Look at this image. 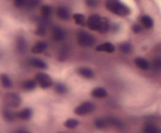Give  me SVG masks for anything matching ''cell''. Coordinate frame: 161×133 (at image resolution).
<instances>
[{
    "label": "cell",
    "instance_id": "1",
    "mask_svg": "<svg viewBox=\"0 0 161 133\" xmlns=\"http://www.w3.org/2000/svg\"><path fill=\"white\" fill-rule=\"evenodd\" d=\"M105 6L110 12L119 17H127L130 14V9L120 0H106Z\"/></svg>",
    "mask_w": 161,
    "mask_h": 133
},
{
    "label": "cell",
    "instance_id": "2",
    "mask_svg": "<svg viewBox=\"0 0 161 133\" xmlns=\"http://www.w3.org/2000/svg\"><path fill=\"white\" fill-rule=\"evenodd\" d=\"M77 42L82 47H91L93 45H95L96 39H95V36L93 34L80 30L77 33Z\"/></svg>",
    "mask_w": 161,
    "mask_h": 133
},
{
    "label": "cell",
    "instance_id": "3",
    "mask_svg": "<svg viewBox=\"0 0 161 133\" xmlns=\"http://www.w3.org/2000/svg\"><path fill=\"white\" fill-rule=\"evenodd\" d=\"M96 109V106H95L94 102L92 101H84L77 106L75 109H74V113L77 115H86L88 113L93 112V111Z\"/></svg>",
    "mask_w": 161,
    "mask_h": 133
},
{
    "label": "cell",
    "instance_id": "4",
    "mask_svg": "<svg viewBox=\"0 0 161 133\" xmlns=\"http://www.w3.org/2000/svg\"><path fill=\"white\" fill-rule=\"evenodd\" d=\"M5 102L9 108H18L22 102V98L17 93H9L5 96Z\"/></svg>",
    "mask_w": 161,
    "mask_h": 133
},
{
    "label": "cell",
    "instance_id": "5",
    "mask_svg": "<svg viewBox=\"0 0 161 133\" xmlns=\"http://www.w3.org/2000/svg\"><path fill=\"white\" fill-rule=\"evenodd\" d=\"M36 80L38 82L39 86L42 89H47L53 86V80L50 77V75L45 73H38L36 75Z\"/></svg>",
    "mask_w": 161,
    "mask_h": 133
},
{
    "label": "cell",
    "instance_id": "6",
    "mask_svg": "<svg viewBox=\"0 0 161 133\" xmlns=\"http://www.w3.org/2000/svg\"><path fill=\"white\" fill-rule=\"evenodd\" d=\"M102 21H103V17L98 16V14H92L88 17L87 19V27L88 29L93 30V31H98L101 30Z\"/></svg>",
    "mask_w": 161,
    "mask_h": 133
},
{
    "label": "cell",
    "instance_id": "7",
    "mask_svg": "<svg viewBox=\"0 0 161 133\" xmlns=\"http://www.w3.org/2000/svg\"><path fill=\"white\" fill-rule=\"evenodd\" d=\"M66 38V31L60 25H54L52 28V39L55 42H62Z\"/></svg>",
    "mask_w": 161,
    "mask_h": 133
},
{
    "label": "cell",
    "instance_id": "8",
    "mask_svg": "<svg viewBox=\"0 0 161 133\" xmlns=\"http://www.w3.org/2000/svg\"><path fill=\"white\" fill-rule=\"evenodd\" d=\"M56 14H58V17L61 20H64V21L69 20L72 17L71 10L67 7H65V6H60V7H58V9H56Z\"/></svg>",
    "mask_w": 161,
    "mask_h": 133
},
{
    "label": "cell",
    "instance_id": "9",
    "mask_svg": "<svg viewBox=\"0 0 161 133\" xmlns=\"http://www.w3.org/2000/svg\"><path fill=\"white\" fill-rule=\"evenodd\" d=\"M16 46H17V51H18L20 54H25V52H27L28 43L23 36H18V38H17Z\"/></svg>",
    "mask_w": 161,
    "mask_h": 133
},
{
    "label": "cell",
    "instance_id": "10",
    "mask_svg": "<svg viewBox=\"0 0 161 133\" xmlns=\"http://www.w3.org/2000/svg\"><path fill=\"white\" fill-rule=\"evenodd\" d=\"M47 43L44 42V41H39V42H36L32 46L31 52L33 54H42L47 51Z\"/></svg>",
    "mask_w": 161,
    "mask_h": 133
},
{
    "label": "cell",
    "instance_id": "11",
    "mask_svg": "<svg viewBox=\"0 0 161 133\" xmlns=\"http://www.w3.org/2000/svg\"><path fill=\"white\" fill-rule=\"evenodd\" d=\"M135 64H136V66L138 68L142 69V71H147V69H149L151 67V64L149 63V61L146 60L145 57H140V56L135 58Z\"/></svg>",
    "mask_w": 161,
    "mask_h": 133
},
{
    "label": "cell",
    "instance_id": "12",
    "mask_svg": "<svg viewBox=\"0 0 161 133\" xmlns=\"http://www.w3.org/2000/svg\"><path fill=\"white\" fill-rule=\"evenodd\" d=\"M47 32V20L42 19L40 22L38 23V27L36 29V34L38 36H44Z\"/></svg>",
    "mask_w": 161,
    "mask_h": 133
},
{
    "label": "cell",
    "instance_id": "13",
    "mask_svg": "<svg viewBox=\"0 0 161 133\" xmlns=\"http://www.w3.org/2000/svg\"><path fill=\"white\" fill-rule=\"evenodd\" d=\"M140 24L142 25L145 29L151 30L152 28H153V25H154L153 19H152L150 16H147V14H145V16H141L140 17Z\"/></svg>",
    "mask_w": 161,
    "mask_h": 133
},
{
    "label": "cell",
    "instance_id": "14",
    "mask_svg": "<svg viewBox=\"0 0 161 133\" xmlns=\"http://www.w3.org/2000/svg\"><path fill=\"white\" fill-rule=\"evenodd\" d=\"M142 133H161V128L152 122H148L143 126Z\"/></svg>",
    "mask_w": 161,
    "mask_h": 133
},
{
    "label": "cell",
    "instance_id": "15",
    "mask_svg": "<svg viewBox=\"0 0 161 133\" xmlns=\"http://www.w3.org/2000/svg\"><path fill=\"white\" fill-rule=\"evenodd\" d=\"M77 74L80 76H82V77L86 78V79H92V78L95 77L94 72L91 68H88V67H80V68H78Z\"/></svg>",
    "mask_w": 161,
    "mask_h": 133
},
{
    "label": "cell",
    "instance_id": "16",
    "mask_svg": "<svg viewBox=\"0 0 161 133\" xmlns=\"http://www.w3.org/2000/svg\"><path fill=\"white\" fill-rule=\"evenodd\" d=\"M97 52H105V53H114L115 52V45H113L112 43H102V44L96 46Z\"/></svg>",
    "mask_w": 161,
    "mask_h": 133
},
{
    "label": "cell",
    "instance_id": "17",
    "mask_svg": "<svg viewBox=\"0 0 161 133\" xmlns=\"http://www.w3.org/2000/svg\"><path fill=\"white\" fill-rule=\"evenodd\" d=\"M32 115H33V111H32L31 108H25L17 113V117L20 120H25H25H27V121L30 120L32 118Z\"/></svg>",
    "mask_w": 161,
    "mask_h": 133
},
{
    "label": "cell",
    "instance_id": "18",
    "mask_svg": "<svg viewBox=\"0 0 161 133\" xmlns=\"http://www.w3.org/2000/svg\"><path fill=\"white\" fill-rule=\"evenodd\" d=\"M92 96L94 98H97V99H103V98L107 97L108 93L103 87H96V88H94L92 90Z\"/></svg>",
    "mask_w": 161,
    "mask_h": 133
},
{
    "label": "cell",
    "instance_id": "19",
    "mask_svg": "<svg viewBox=\"0 0 161 133\" xmlns=\"http://www.w3.org/2000/svg\"><path fill=\"white\" fill-rule=\"evenodd\" d=\"M94 125L98 130H103L109 126V122H108V118H97L94 121Z\"/></svg>",
    "mask_w": 161,
    "mask_h": 133
},
{
    "label": "cell",
    "instance_id": "20",
    "mask_svg": "<svg viewBox=\"0 0 161 133\" xmlns=\"http://www.w3.org/2000/svg\"><path fill=\"white\" fill-rule=\"evenodd\" d=\"M52 13H53V9H52L51 6L43 5L42 7H41V16H42V19L49 20V19L51 18Z\"/></svg>",
    "mask_w": 161,
    "mask_h": 133
},
{
    "label": "cell",
    "instance_id": "21",
    "mask_svg": "<svg viewBox=\"0 0 161 133\" xmlns=\"http://www.w3.org/2000/svg\"><path fill=\"white\" fill-rule=\"evenodd\" d=\"M108 122H109L110 126H114L116 129H123L125 126V123H124L123 120L116 117H109L108 118Z\"/></svg>",
    "mask_w": 161,
    "mask_h": 133
},
{
    "label": "cell",
    "instance_id": "22",
    "mask_svg": "<svg viewBox=\"0 0 161 133\" xmlns=\"http://www.w3.org/2000/svg\"><path fill=\"white\" fill-rule=\"evenodd\" d=\"M30 64L33 67L39 68V69H47V67H49L47 63H45L44 61L40 60V58H32V60L30 61Z\"/></svg>",
    "mask_w": 161,
    "mask_h": 133
},
{
    "label": "cell",
    "instance_id": "23",
    "mask_svg": "<svg viewBox=\"0 0 161 133\" xmlns=\"http://www.w3.org/2000/svg\"><path fill=\"white\" fill-rule=\"evenodd\" d=\"M38 85V82L36 79H28L25 82H23L22 84V88L27 91H31V90H34Z\"/></svg>",
    "mask_w": 161,
    "mask_h": 133
},
{
    "label": "cell",
    "instance_id": "24",
    "mask_svg": "<svg viewBox=\"0 0 161 133\" xmlns=\"http://www.w3.org/2000/svg\"><path fill=\"white\" fill-rule=\"evenodd\" d=\"M69 55V46H67V45H63V46L60 49V51H58V61L63 62V61L67 60Z\"/></svg>",
    "mask_w": 161,
    "mask_h": 133
},
{
    "label": "cell",
    "instance_id": "25",
    "mask_svg": "<svg viewBox=\"0 0 161 133\" xmlns=\"http://www.w3.org/2000/svg\"><path fill=\"white\" fill-rule=\"evenodd\" d=\"M53 88H54V91H55L56 93H60V95H64V93H67L66 85L63 84V82H58V84H54Z\"/></svg>",
    "mask_w": 161,
    "mask_h": 133
},
{
    "label": "cell",
    "instance_id": "26",
    "mask_svg": "<svg viewBox=\"0 0 161 133\" xmlns=\"http://www.w3.org/2000/svg\"><path fill=\"white\" fill-rule=\"evenodd\" d=\"M73 20L75 21L76 24L78 25H85L87 24V20L85 19V17L82 13H75L73 14Z\"/></svg>",
    "mask_w": 161,
    "mask_h": 133
},
{
    "label": "cell",
    "instance_id": "27",
    "mask_svg": "<svg viewBox=\"0 0 161 133\" xmlns=\"http://www.w3.org/2000/svg\"><path fill=\"white\" fill-rule=\"evenodd\" d=\"M1 85H3V88H11L14 85H12V80L10 79V77L8 75H6V74H3L1 75Z\"/></svg>",
    "mask_w": 161,
    "mask_h": 133
},
{
    "label": "cell",
    "instance_id": "28",
    "mask_svg": "<svg viewBox=\"0 0 161 133\" xmlns=\"http://www.w3.org/2000/svg\"><path fill=\"white\" fill-rule=\"evenodd\" d=\"M132 49H134V47H132V45L130 44L129 42H124L119 45V50H120V52L124 54H130L132 52Z\"/></svg>",
    "mask_w": 161,
    "mask_h": 133
},
{
    "label": "cell",
    "instance_id": "29",
    "mask_svg": "<svg viewBox=\"0 0 161 133\" xmlns=\"http://www.w3.org/2000/svg\"><path fill=\"white\" fill-rule=\"evenodd\" d=\"M78 125H80V121L76 119H73V118H69L64 122V126L67 129H75Z\"/></svg>",
    "mask_w": 161,
    "mask_h": 133
},
{
    "label": "cell",
    "instance_id": "30",
    "mask_svg": "<svg viewBox=\"0 0 161 133\" xmlns=\"http://www.w3.org/2000/svg\"><path fill=\"white\" fill-rule=\"evenodd\" d=\"M3 119H5L6 121L12 122L14 120V118L17 117V114H14L11 110H9V109H5V110H3Z\"/></svg>",
    "mask_w": 161,
    "mask_h": 133
},
{
    "label": "cell",
    "instance_id": "31",
    "mask_svg": "<svg viewBox=\"0 0 161 133\" xmlns=\"http://www.w3.org/2000/svg\"><path fill=\"white\" fill-rule=\"evenodd\" d=\"M151 68H153L154 71H161V56L154 57L153 61L151 63Z\"/></svg>",
    "mask_w": 161,
    "mask_h": 133
},
{
    "label": "cell",
    "instance_id": "32",
    "mask_svg": "<svg viewBox=\"0 0 161 133\" xmlns=\"http://www.w3.org/2000/svg\"><path fill=\"white\" fill-rule=\"evenodd\" d=\"M41 3H42V0H28V3H27V9L31 10V9H34V8H36L39 5H41Z\"/></svg>",
    "mask_w": 161,
    "mask_h": 133
},
{
    "label": "cell",
    "instance_id": "33",
    "mask_svg": "<svg viewBox=\"0 0 161 133\" xmlns=\"http://www.w3.org/2000/svg\"><path fill=\"white\" fill-rule=\"evenodd\" d=\"M28 0H14V6L18 9H22V8L27 7Z\"/></svg>",
    "mask_w": 161,
    "mask_h": 133
},
{
    "label": "cell",
    "instance_id": "34",
    "mask_svg": "<svg viewBox=\"0 0 161 133\" xmlns=\"http://www.w3.org/2000/svg\"><path fill=\"white\" fill-rule=\"evenodd\" d=\"M143 29H145V28H143L140 23H135V24L132 25V31H134L135 33H140Z\"/></svg>",
    "mask_w": 161,
    "mask_h": 133
},
{
    "label": "cell",
    "instance_id": "35",
    "mask_svg": "<svg viewBox=\"0 0 161 133\" xmlns=\"http://www.w3.org/2000/svg\"><path fill=\"white\" fill-rule=\"evenodd\" d=\"M86 3H87V6H90V7H96L97 0H87Z\"/></svg>",
    "mask_w": 161,
    "mask_h": 133
},
{
    "label": "cell",
    "instance_id": "36",
    "mask_svg": "<svg viewBox=\"0 0 161 133\" xmlns=\"http://www.w3.org/2000/svg\"><path fill=\"white\" fill-rule=\"evenodd\" d=\"M14 133H31V132H29L28 130H25V129H19V130L14 131Z\"/></svg>",
    "mask_w": 161,
    "mask_h": 133
}]
</instances>
